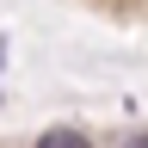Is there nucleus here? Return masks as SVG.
I'll list each match as a JSON object with an SVG mask.
<instances>
[{"label":"nucleus","instance_id":"2","mask_svg":"<svg viewBox=\"0 0 148 148\" xmlns=\"http://www.w3.org/2000/svg\"><path fill=\"white\" fill-rule=\"evenodd\" d=\"M117 148H148V130H130V136H123Z\"/></svg>","mask_w":148,"mask_h":148},{"label":"nucleus","instance_id":"3","mask_svg":"<svg viewBox=\"0 0 148 148\" xmlns=\"http://www.w3.org/2000/svg\"><path fill=\"white\" fill-rule=\"evenodd\" d=\"M0 74H6V37H0Z\"/></svg>","mask_w":148,"mask_h":148},{"label":"nucleus","instance_id":"1","mask_svg":"<svg viewBox=\"0 0 148 148\" xmlns=\"http://www.w3.org/2000/svg\"><path fill=\"white\" fill-rule=\"evenodd\" d=\"M31 148H92V136H86V130H74V123H49Z\"/></svg>","mask_w":148,"mask_h":148}]
</instances>
